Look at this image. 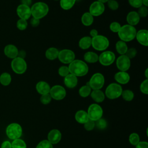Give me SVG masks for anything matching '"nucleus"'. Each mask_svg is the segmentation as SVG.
<instances>
[{
    "label": "nucleus",
    "instance_id": "11",
    "mask_svg": "<svg viewBox=\"0 0 148 148\" xmlns=\"http://www.w3.org/2000/svg\"><path fill=\"white\" fill-rule=\"evenodd\" d=\"M57 58L62 64H69L75 59V54L71 50L62 49L59 51Z\"/></svg>",
    "mask_w": 148,
    "mask_h": 148
},
{
    "label": "nucleus",
    "instance_id": "1",
    "mask_svg": "<svg viewBox=\"0 0 148 148\" xmlns=\"http://www.w3.org/2000/svg\"><path fill=\"white\" fill-rule=\"evenodd\" d=\"M69 73L77 77L86 75L88 72V66L86 62L80 60H74L68 66Z\"/></svg>",
    "mask_w": 148,
    "mask_h": 148
},
{
    "label": "nucleus",
    "instance_id": "51",
    "mask_svg": "<svg viewBox=\"0 0 148 148\" xmlns=\"http://www.w3.org/2000/svg\"><path fill=\"white\" fill-rule=\"evenodd\" d=\"M90 35L91 38H92L98 35V31L96 29H92L90 32Z\"/></svg>",
    "mask_w": 148,
    "mask_h": 148
},
{
    "label": "nucleus",
    "instance_id": "26",
    "mask_svg": "<svg viewBox=\"0 0 148 148\" xmlns=\"http://www.w3.org/2000/svg\"><path fill=\"white\" fill-rule=\"evenodd\" d=\"M84 60L86 62L94 64L98 61V55L93 51H87L84 54Z\"/></svg>",
    "mask_w": 148,
    "mask_h": 148
},
{
    "label": "nucleus",
    "instance_id": "25",
    "mask_svg": "<svg viewBox=\"0 0 148 148\" xmlns=\"http://www.w3.org/2000/svg\"><path fill=\"white\" fill-rule=\"evenodd\" d=\"M59 50L54 47L48 48L45 51V57L49 60H54L58 58Z\"/></svg>",
    "mask_w": 148,
    "mask_h": 148
},
{
    "label": "nucleus",
    "instance_id": "13",
    "mask_svg": "<svg viewBox=\"0 0 148 148\" xmlns=\"http://www.w3.org/2000/svg\"><path fill=\"white\" fill-rule=\"evenodd\" d=\"M116 64L117 69L120 71L126 72L131 66V60L129 59L125 54L120 55L116 59Z\"/></svg>",
    "mask_w": 148,
    "mask_h": 148
},
{
    "label": "nucleus",
    "instance_id": "12",
    "mask_svg": "<svg viewBox=\"0 0 148 148\" xmlns=\"http://www.w3.org/2000/svg\"><path fill=\"white\" fill-rule=\"evenodd\" d=\"M49 94L51 98L55 100L63 99L66 94V90L64 87L60 85H54L50 88Z\"/></svg>",
    "mask_w": 148,
    "mask_h": 148
},
{
    "label": "nucleus",
    "instance_id": "55",
    "mask_svg": "<svg viewBox=\"0 0 148 148\" xmlns=\"http://www.w3.org/2000/svg\"><path fill=\"white\" fill-rule=\"evenodd\" d=\"M148 69L146 68L145 71V77H146V79H148Z\"/></svg>",
    "mask_w": 148,
    "mask_h": 148
},
{
    "label": "nucleus",
    "instance_id": "39",
    "mask_svg": "<svg viewBox=\"0 0 148 148\" xmlns=\"http://www.w3.org/2000/svg\"><path fill=\"white\" fill-rule=\"evenodd\" d=\"M58 75L62 77H65L66 75H68L69 73V71L68 66L63 65L60 66L58 69Z\"/></svg>",
    "mask_w": 148,
    "mask_h": 148
},
{
    "label": "nucleus",
    "instance_id": "19",
    "mask_svg": "<svg viewBox=\"0 0 148 148\" xmlns=\"http://www.w3.org/2000/svg\"><path fill=\"white\" fill-rule=\"evenodd\" d=\"M47 139L52 145L57 144L61 139V133L58 130H51L48 134Z\"/></svg>",
    "mask_w": 148,
    "mask_h": 148
},
{
    "label": "nucleus",
    "instance_id": "20",
    "mask_svg": "<svg viewBox=\"0 0 148 148\" xmlns=\"http://www.w3.org/2000/svg\"><path fill=\"white\" fill-rule=\"evenodd\" d=\"M78 80L77 77L73 74L69 73L64 79V83L65 86L69 88H73L75 87L77 84Z\"/></svg>",
    "mask_w": 148,
    "mask_h": 148
},
{
    "label": "nucleus",
    "instance_id": "2",
    "mask_svg": "<svg viewBox=\"0 0 148 148\" xmlns=\"http://www.w3.org/2000/svg\"><path fill=\"white\" fill-rule=\"evenodd\" d=\"M136 32V29L134 26L127 24L121 25L117 34L121 40L128 42L135 38Z\"/></svg>",
    "mask_w": 148,
    "mask_h": 148
},
{
    "label": "nucleus",
    "instance_id": "56",
    "mask_svg": "<svg viewBox=\"0 0 148 148\" xmlns=\"http://www.w3.org/2000/svg\"><path fill=\"white\" fill-rule=\"evenodd\" d=\"M97 1L100 2H101V3H105L107 2L109 0H97Z\"/></svg>",
    "mask_w": 148,
    "mask_h": 148
},
{
    "label": "nucleus",
    "instance_id": "52",
    "mask_svg": "<svg viewBox=\"0 0 148 148\" xmlns=\"http://www.w3.org/2000/svg\"><path fill=\"white\" fill-rule=\"evenodd\" d=\"M32 0H21V4H23L28 6H30L32 4Z\"/></svg>",
    "mask_w": 148,
    "mask_h": 148
},
{
    "label": "nucleus",
    "instance_id": "27",
    "mask_svg": "<svg viewBox=\"0 0 148 148\" xmlns=\"http://www.w3.org/2000/svg\"><path fill=\"white\" fill-rule=\"evenodd\" d=\"M91 39L90 36H83L79 41V46L82 50H86L91 46Z\"/></svg>",
    "mask_w": 148,
    "mask_h": 148
},
{
    "label": "nucleus",
    "instance_id": "30",
    "mask_svg": "<svg viewBox=\"0 0 148 148\" xmlns=\"http://www.w3.org/2000/svg\"><path fill=\"white\" fill-rule=\"evenodd\" d=\"M12 82V76L8 72H3L0 75V83L2 86H7L10 84Z\"/></svg>",
    "mask_w": 148,
    "mask_h": 148
},
{
    "label": "nucleus",
    "instance_id": "4",
    "mask_svg": "<svg viewBox=\"0 0 148 148\" xmlns=\"http://www.w3.org/2000/svg\"><path fill=\"white\" fill-rule=\"evenodd\" d=\"M109 46L108 39L102 35H98L91 39V46L97 51H105Z\"/></svg>",
    "mask_w": 148,
    "mask_h": 148
},
{
    "label": "nucleus",
    "instance_id": "54",
    "mask_svg": "<svg viewBox=\"0 0 148 148\" xmlns=\"http://www.w3.org/2000/svg\"><path fill=\"white\" fill-rule=\"evenodd\" d=\"M142 5L145 6L147 7L148 6V0H142Z\"/></svg>",
    "mask_w": 148,
    "mask_h": 148
},
{
    "label": "nucleus",
    "instance_id": "35",
    "mask_svg": "<svg viewBox=\"0 0 148 148\" xmlns=\"http://www.w3.org/2000/svg\"><path fill=\"white\" fill-rule=\"evenodd\" d=\"M129 142L133 145L136 146L140 142V137L137 133H131L129 136Z\"/></svg>",
    "mask_w": 148,
    "mask_h": 148
},
{
    "label": "nucleus",
    "instance_id": "22",
    "mask_svg": "<svg viewBox=\"0 0 148 148\" xmlns=\"http://www.w3.org/2000/svg\"><path fill=\"white\" fill-rule=\"evenodd\" d=\"M35 88L39 94L43 95L49 93L51 87L46 82L39 81L36 83Z\"/></svg>",
    "mask_w": 148,
    "mask_h": 148
},
{
    "label": "nucleus",
    "instance_id": "29",
    "mask_svg": "<svg viewBox=\"0 0 148 148\" xmlns=\"http://www.w3.org/2000/svg\"><path fill=\"white\" fill-rule=\"evenodd\" d=\"M115 47L117 52L120 55H124L128 49L126 42H123L121 40L116 42Z\"/></svg>",
    "mask_w": 148,
    "mask_h": 148
},
{
    "label": "nucleus",
    "instance_id": "34",
    "mask_svg": "<svg viewBox=\"0 0 148 148\" xmlns=\"http://www.w3.org/2000/svg\"><path fill=\"white\" fill-rule=\"evenodd\" d=\"M25 142L21 139H16L13 140L12 143V148H26Z\"/></svg>",
    "mask_w": 148,
    "mask_h": 148
},
{
    "label": "nucleus",
    "instance_id": "48",
    "mask_svg": "<svg viewBox=\"0 0 148 148\" xmlns=\"http://www.w3.org/2000/svg\"><path fill=\"white\" fill-rule=\"evenodd\" d=\"M40 24V20L32 17L30 20V24L33 27H38Z\"/></svg>",
    "mask_w": 148,
    "mask_h": 148
},
{
    "label": "nucleus",
    "instance_id": "31",
    "mask_svg": "<svg viewBox=\"0 0 148 148\" xmlns=\"http://www.w3.org/2000/svg\"><path fill=\"white\" fill-rule=\"evenodd\" d=\"M60 5L61 8L65 10H68L72 8L75 4L76 0H60Z\"/></svg>",
    "mask_w": 148,
    "mask_h": 148
},
{
    "label": "nucleus",
    "instance_id": "41",
    "mask_svg": "<svg viewBox=\"0 0 148 148\" xmlns=\"http://www.w3.org/2000/svg\"><path fill=\"white\" fill-rule=\"evenodd\" d=\"M137 13L140 17H146L148 14L147 7L143 5L141 6L138 8V10Z\"/></svg>",
    "mask_w": 148,
    "mask_h": 148
},
{
    "label": "nucleus",
    "instance_id": "10",
    "mask_svg": "<svg viewBox=\"0 0 148 148\" xmlns=\"http://www.w3.org/2000/svg\"><path fill=\"white\" fill-rule=\"evenodd\" d=\"M116 60L114 53L111 51H103L98 56V61L103 66L112 65Z\"/></svg>",
    "mask_w": 148,
    "mask_h": 148
},
{
    "label": "nucleus",
    "instance_id": "49",
    "mask_svg": "<svg viewBox=\"0 0 148 148\" xmlns=\"http://www.w3.org/2000/svg\"><path fill=\"white\" fill-rule=\"evenodd\" d=\"M135 146L136 148H148V143L146 141H140Z\"/></svg>",
    "mask_w": 148,
    "mask_h": 148
},
{
    "label": "nucleus",
    "instance_id": "45",
    "mask_svg": "<svg viewBox=\"0 0 148 148\" xmlns=\"http://www.w3.org/2000/svg\"><path fill=\"white\" fill-rule=\"evenodd\" d=\"M107 3L108 8L112 10H116L119 8V3L116 0H109Z\"/></svg>",
    "mask_w": 148,
    "mask_h": 148
},
{
    "label": "nucleus",
    "instance_id": "7",
    "mask_svg": "<svg viewBox=\"0 0 148 148\" xmlns=\"http://www.w3.org/2000/svg\"><path fill=\"white\" fill-rule=\"evenodd\" d=\"M105 77L101 73H95L92 75L89 81L87 83L92 90H101L104 85Z\"/></svg>",
    "mask_w": 148,
    "mask_h": 148
},
{
    "label": "nucleus",
    "instance_id": "47",
    "mask_svg": "<svg viewBox=\"0 0 148 148\" xmlns=\"http://www.w3.org/2000/svg\"><path fill=\"white\" fill-rule=\"evenodd\" d=\"M129 4L133 8H139L142 6V0H128Z\"/></svg>",
    "mask_w": 148,
    "mask_h": 148
},
{
    "label": "nucleus",
    "instance_id": "37",
    "mask_svg": "<svg viewBox=\"0 0 148 148\" xmlns=\"http://www.w3.org/2000/svg\"><path fill=\"white\" fill-rule=\"evenodd\" d=\"M95 127L99 130H103L107 127V121L105 119L101 118L95 121Z\"/></svg>",
    "mask_w": 148,
    "mask_h": 148
},
{
    "label": "nucleus",
    "instance_id": "33",
    "mask_svg": "<svg viewBox=\"0 0 148 148\" xmlns=\"http://www.w3.org/2000/svg\"><path fill=\"white\" fill-rule=\"evenodd\" d=\"M122 98L126 101H131L134 98V94L132 91L130 90H123L121 92Z\"/></svg>",
    "mask_w": 148,
    "mask_h": 148
},
{
    "label": "nucleus",
    "instance_id": "40",
    "mask_svg": "<svg viewBox=\"0 0 148 148\" xmlns=\"http://www.w3.org/2000/svg\"><path fill=\"white\" fill-rule=\"evenodd\" d=\"M36 148H53V145L48 140H43L38 144Z\"/></svg>",
    "mask_w": 148,
    "mask_h": 148
},
{
    "label": "nucleus",
    "instance_id": "9",
    "mask_svg": "<svg viewBox=\"0 0 148 148\" xmlns=\"http://www.w3.org/2000/svg\"><path fill=\"white\" fill-rule=\"evenodd\" d=\"M87 112L89 119L94 121L102 118L103 115V109L101 106L97 103L91 104Z\"/></svg>",
    "mask_w": 148,
    "mask_h": 148
},
{
    "label": "nucleus",
    "instance_id": "14",
    "mask_svg": "<svg viewBox=\"0 0 148 148\" xmlns=\"http://www.w3.org/2000/svg\"><path fill=\"white\" fill-rule=\"evenodd\" d=\"M105 11V5L98 1L93 2L89 7V13L94 17L99 16Z\"/></svg>",
    "mask_w": 148,
    "mask_h": 148
},
{
    "label": "nucleus",
    "instance_id": "32",
    "mask_svg": "<svg viewBox=\"0 0 148 148\" xmlns=\"http://www.w3.org/2000/svg\"><path fill=\"white\" fill-rule=\"evenodd\" d=\"M91 92V88L88 85H84L82 86L79 90V94L80 97L83 98H86L90 95Z\"/></svg>",
    "mask_w": 148,
    "mask_h": 148
},
{
    "label": "nucleus",
    "instance_id": "16",
    "mask_svg": "<svg viewBox=\"0 0 148 148\" xmlns=\"http://www.w3.org/2000/svg\"><path fill=\"white\" fill-rule=\"evenodd\" d=\"M135 38L137 41L144 46L148 45V31L147 29H142L136 32Z\"/></svg>",
    "mask_w": 148,
    "mask_h": 148
},
{
    "label": "nucleus",
    "instance_id": "5",
    "mask_svg": "<svg viewBox=\"0 0 148 148\" xmlns=\"http://www.w3.org/2000/svg\"><path fill=\"white\" fill-rule=\"evenodd\" d=\"M123 91L122 87L120 84L116 83L109 84L105 92V95L110 99H114L120 97Z\"/></svg>",
    "mask_w": 148,
    "mask_h": 148
},
{
    "label": "nucleus",
    "instance_id": "24",
    "mask_svg": "<svg viewBox=\"0 0 148 148\" xmlns=\"http://www.w3.org/2000/svg\"><path fill=\"white\" fill-rule=\"evenodd\" d=\"M75 117L76 121L80 124H84L89 119L87 112L83 110H78L76 113Z\"/></svg>",
    "mask_w": 148,
    "mask_h": 148
},
{
    "label": "nucleus",
    "instance_id": "57",
    "mask_svg": "<svg viewBox=\"0 0 148 148\" xmlns=\"http://www.w3.org/2000/svg\"><path fill=\"white\" fill-rule=\"evenodd\" d=\"M54 1H59V0H54Z\"/></svg>",
    "mask_w": 148,
    "mask_h": 148
},
{
    "label": "nucleus",
    "instance_id": "38",
    "mask_svg": "<svg viewBox=\"0 0 148 148\" xmlns=\"http://www.w3.org/2000/svg\"><path fill=\"white\" fill-rule=\"evenodd\" d=\"M121 25L119 23L117 22V21H113L112 23H111L109 25V29L110 30L114 33H117L119 32V31L120 30V28H121Z\"/></svg>",
    "mask_w": 148,
    "mask_h": 148
},
{
    "label": "nucleus",
    "instance_id": "18",
    "mask_svg": "<svg viewBox=\"0 0 148 148\" xmlns=\"http://www.w3.org/2000/svg\"><path fill=\"white\" fill-rule=\"evenodd\" d=\"M114 78L119 84H125L130 80V76L127 72L119 71L116 73Z\"/></svg>",
    "mask_w": 148,
    "mask_h": 148
},
{
    "label": "nucleus",
    "instance_id": "28",
    "mask_svg": "<svg viewBox=\"0 0 148 148\" xmlns=\"http://www.w3.org/2000/svg\"><path fill=\"white\" fill-rule=\"evenodd\" d=\"M93 21L94 17L89 12H85L82 14L81 22L83 25L86 27L90 26L93 23Z\"/></svg>",
    "mask_w": 148,
    "mask_h": 148
},
{
    "label": "nucleus",
    "instance_id": "43",
    "mask_svg": "<svg viewBox=\"0 0 148 148\" xmlns=\"http://www.w3.org/2000/svg\"><path fill=\"white\" fill-rule=\"evenodd\" d=\"M140 91L145 94H148V79L144 80L140 85Z\"/></svg>",
    "mask_w": 148,
    "mask_h": 148
},
{
    "label": "nucleus",
    "instance_id": "50",
    "mask_svg": "<svg viewBox=\"0 0 148 148\" xmlns=\"http://www.w3.org/2000/svg\"><path fill=\"white\" fill-rule=\"evenodd\" d=\"M1 148H12V143L8 140L4 141L1 145Z\"/></svg>",
    "mask_w": 148,
    "mask_h": 148
},
{
    "label": "nucleus",
    "instance_id": "46",
    "mask_svg": "<svg viewBox=\"0 0 148 148\" xmlns=\"http://www.w3.org/2000/svg\"><path fill=\"white\" fill-rule=\"evenodd\" d=\"M84 127L86 131H92L95 127V121L88 119V120L84 124Z\"/></svg>",
    "mask_w": 148,
    "mask_h": 148
},
{
    "label": "nucleus",
    "instance_id": "17",
    "mask_svg": "<svg viewBox=\"0 0 148 148\" xmlns=\"http://www.w3.org/2000/svg\"><path fill=\"white\" fill-rule=\"evenodd\" d=\"M3 51L5 55L8 58L12 60L18 56V50L17 47L13 44H9L6 45L4 48Z\"/></svg>",
    "mask_w": 148,
    "mask_h": 148
},
{
    "label": "nucleus",
    "instance_id": "44",
    "mask_svg": "<svg viewBox=\"0 0 148 148\" xmlns=\"http://www.w3.org/2000/svg\"><path fill=\"white\" fill-rule=\"evenodd\" d=\"M137 54V50L134 47H131L130 49H128L125 55L129 58V59H132L136 56Z\"/></svg>",
    "mask_w": 148,
    "mask_h": 148
},
{
    "label": "nucleus",
    "instance_id": "36",
    "mask_svg": "<svg viewBox=\"0 0 148 148\" xmlns=\"http://www.w3.org/2000/svg\"><path fill=\"white\" fill-rule=\"evenodd\" d=\"M28 26L27 21L25 20L19 18L16 23L17 28L20 31H24L26 29Z\"/></svg>",
    "mask_w": 148,
    "mask_h": 148
},
{
    "label": "nucleus",
    "instance_id": "15",
    "mask_svg": "<svg viewBox=\"0 0 148 148\" xmlns=\"http://www.w3.org/2000/svg\"><path fill=\"white\" fill-rule=\"evenodd\" d=\"M16 13L20 18L27 20L31 16V7L20 4L17 7Z\"/></svg>",
    "mask_w": 148,
    "mask_h": 148
},
{
    "label": "nucleus",
    "instance_id": "3",
    "mask_svg": "<svg viewBox=\"0 0 148 148\" xmlns=\"http://www.w3.org/2000/svg\"><path fill=\"white\" fill-rule=\"evenodd\" d=\"M49 8L46 3L43 2H37L31 7V16L32 17L41 19L45 17L49 13Z\"/></svg>",
    "mask_w": 148,
    "mask_h": 148
},
{
    "label": "nucleus",
    "instance_id": "53",
    "mask_svg": "<svg viewBox=\"0 0 148 148\" xmlns=\"http://www.w3.org/2000/svg\"><path fill=\"white\" fill-rule=\"evenodd\" d=\"M25 56H26V52L24 50L18 51V56L17 57H19L20 58H22L24 59Z\"/></svg>",
    "mask_w": 148,
    "mask_h": 148
},
{
    "label": "nucleus",
    "instance_id": "23",
    "mask_svg": "<svg viewBox=\"0 0 148 148\" xmlns=\"http://www.w3.org/2000/svg\"><path fill=\"white\" fill-rule=\"evenodd\" d=\"M90 95L91 98L97 103L102 102L105 98V94L101 90H93L91 92Z\"/></svg>",
    "mask_w": 148,
    "mask_h": 148
},
{
    "label": "nucleus",
    "instance_id": "21",
    "mask_svg": "<svg viewBox=\"0 0 148 148\" xmlns=\"http://www.w3.org/2000/svg\"><path fill=\"white\" fill-rule=\"evenodd\" d=\"M140 17L138 15L137 12L131 11L130 12L126 17V20L128 24L134 26L137 25L140 21Z\"/></svg>",
    "mask_w": 148,
    "mask_h": 148
},
{
    "label": "nucleus",
    "instance_id": "6",
    "mask_svg": "<svg viewBox=\"0 0 148 148\" xmlns=\"http://www.w3.org/2000/svg\"><path fill=\"white\" fill-rule=\"evenodd\" d=\"M10 65L12 71L18 75L24 73L27 69V64L25 60L19 57L12 59Z\"/></svg>",
    "mask_w": 148,
    "mask_h": 148
},
{
    "label": "nucleus",
    "instance_id": "42",
    "mask_svg": "<svg viewBox=\"0 0 148 148\" xmlns=\"http://www.w3.org/2000/svg\"><path fill=\"white\" fill-rule=\"evenodd\" d=\"M51 97L49 93L41 95V97H40V101L42 104L44 105H47L49 104L51 101Z\"/></svg>",
    "mask_w": 148,
    "mask_h": 148
},
{
    "label": "nucleus",
    "instance_id": "8",
    "mask_svg": "<svg viewBox=\"0 0 148 148\" xmlns=\"http://www.w3.org/2000/svg\"><path fill=\"white\" fill-rule=\"evenodd\" d=\"M23 130L21 125L17 123H11L6 129V134L8 137L12 140L18 139L22 135Z\"/></svg>",
    "mask_w": 148,
    "mask_h": 148
}]
</instances>
